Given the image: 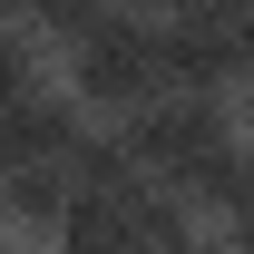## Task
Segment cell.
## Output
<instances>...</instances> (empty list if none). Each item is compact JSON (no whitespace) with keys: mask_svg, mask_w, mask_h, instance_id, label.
Listing matches in <instances>:
<instances>
[{"mask_svg":"<svg viewBox=\"0 0 254 254\" xmlns=\"http://www.w3.org/2000/svg\"><path fill=\"white\" fill-rule=\"evenodd\" d=\"M59 98L88 127L147 108V98H157V30H147V10H108L88 39H68L59 49Z\"/></svg>","mask_w":254,"mask_h":254,"instance_id":"obj_1","label":"cell"},{"mask_svg":"<svg viewBox=\"0 0 254 254\" xmlns=\"http://www.w3.org/2000/svg\"><path fill=\"white\" fill-rule=\"evenodd\" d=\"M88 137V118L59 98V78L0 108V166H68V147Z\"/></svg>","mask_w":254,"mask_h":254,"instance_id":"obj_2","label":"cell"},{"mask_svg":"<svg viewBox=\"0 0 254 254\" xmlns=\"http://www.w3.org/2000/svg\"><path fill=\"white\" fill-rule=\"evenodd\" d=\"M59 215H68V176L59 166H0V225H10V235H39V245H49Z\"/></svg>","mask_w":254,"mask_h":254,"instance_id":"obj_3","label":"cell"},{"mask_svg":"<svg viewBox=\"0 0 254 254\" xmlns=\"http://www.w3.org/2000/svg\"><path fill=\"white\" fill-rule=\"evenodd\" d=\"M20 245H30V235H10V225H0V254H20Z\"/></svg>","mask_w":254,"mask_h":254,"instance_id":"obj_4","label":"cell"},{"mask_svg":"<svg viewBox=\"0 0 254 254\" xmlns=\"http://www.w3.org/2000/svg\"><path fill=\"white\" fill-rule=\"evenodd\" d=\"M98 10H147V0H98Z\"/></svg>","mask_w":254,"mask_h":254,"instance_id":"obj_5","label":"cell"}]
</instances>
